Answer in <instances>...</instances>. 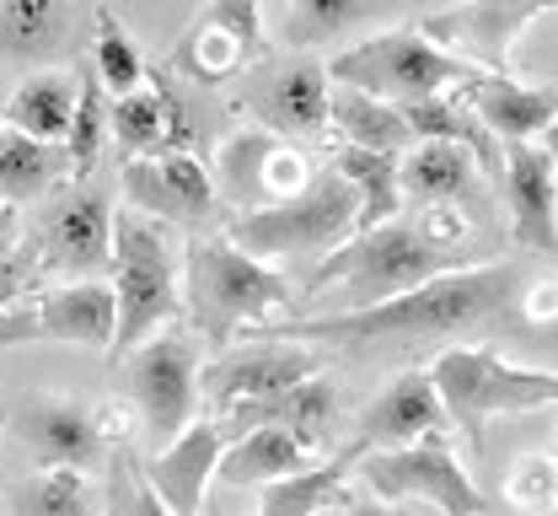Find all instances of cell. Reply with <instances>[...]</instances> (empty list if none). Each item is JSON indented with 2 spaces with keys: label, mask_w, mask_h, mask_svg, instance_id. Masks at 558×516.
<instances>
[{
  "label": "cell",
  "mask_w": 558,
  "mask_h": 516,
  "mask_svg": "<svg viewBox=\"0 0 558 516\" xmlns=\"http://www.w3.org/2000/svg\"><path fill=\"white\" fill-rule=\"evenodd\" d=\"M532 269L526 264H468L451 269L409 296H392L365 312H312V317H275L253 328L247 339H279L306 350H371V345H409V339H451L462 328H478L488 317H505Z\"/></svg>",
  "instance_id": "obj_1"
},
{
  "label": "cell",
  "mask_w": 558,
  "mask_h": 516,
  "mask_svg": "<svg viewBox=\"0 0 558 516\" xmlns=\"http://www.w3.org/2000/svg\"><path fill=\"white\" fill-rule=\"evenodd\" d=\"M183 301L209 350H231L236 334L275 323V312L290 301V280L264 259L242 253L231 237H199L183 259Z\"/></svg>",
  "instance_id": "obj_2"
},
{
  "label": "cell",
  "mask_w": 558,
  "mask_h": 516,
  "mask_svg": "<svg viewBox=\"0 0 558 516\" xmlns=\"http://www.w3.org/2000/svg\"><path fill=\"white\" fill-rule=\"evenodd\" d=\"M451 253L435 248L414 221H387L376 231H354L344 248H333L312 280H306V296L339 291V307L333 312H365V307H381L392 296H409L440 275H451Z\"/></svg>",
  "instance_id": "obj_3"
},
{
  "label": "cell",
  "mask_w": 558,
  "mask_h": 516,
  "mask_svg": "<svg viewBox=\"0 0 558 516\" xmlns=\"http://www.w3.org/2000/svg\"><path fill=\"white\" fill-rule=\"evenodd\" d=\"M113 307H119V328L108 350L113 361H130L145 339H156L183 312L172 242L161 226L135 211L113 216Z\"/></svg>",
  "instance_id": "obj_4"
},
{
  "label": "cell",
  "mask_w": 558,
  "mask_h": 516,
  "mask_svg": "<svg viewBox=\"0 0 558 516\" xmlns=\"http://www.w3.org/2000/svg\"><path fill=\"white\" fill-rule=\"evenodd\" d=\"M328 81L344 92H365L376 103L409 108L424 97H446V86H473L478 71L462 65L457 55H446L440 44H429L418 27H387L344 55H333Z\"/></svg>",
  "instance_id": "obj_5"
},
{
  "label": "cell",
  "mask_w": 558,
  "mask_h": 516,
  "mask_svg": "<svg viewBox=\"0 0 558 516\" xmlns=\"http://www.w3.org/2000/svg\"><path fill=\"white\" fill-rule=\"evenodd\" d=\"M360 231V194L349 189L344 172L323 167L312 178L306 194L284 200L275 211H253V216H231V242L253 259H306V253H333Z\"/></svg>",
  "instance_id": "obj_6"
},
{
  "label": "cell",
  "mask_w": 558,
  "mask_h": 516,
  "mask_svg": "<svg viewBox=\"0 0 558 516\" xmlns=\"http://www.w3.org/2000/svg\"><path fill=\"white\" fill-rule=\"evenodd\" d=\"M429 382H435V393H440L446 420L462 425V436H468L473 446H484L488 420L558 404V376L554 371L510 367V361L494 356V350H446V356H435Z\"/></svg>",
  "instance_id": "obj_7"
},
{
  "label": "cell",
  "mask_w": 558,
  "mask_h": 516,
  "mask_svg": "<svg viewBox=\"0 0 558 516\" xmlns=\"http://www.w3.org/2000/svg\"><path fill=\"white\" fill-rule=\"evenodd\" d=\"M354 473L371 484L376 501H392V506H435L440 516H484L488 501L478 490V479L457 463V452L440 442V436H424L414 446H398V452H365L354 463Z\"/></svg>",
  "instance_id": "obj_8"
},
{
  "label": "cell",
  "mask_w": 558,
  "mask_h": 516,
  "mask_svg": "<svg viewBox=\"0 0 558 516\" xmlns=\"http://www.w3.org/2000/svg\"><path fill=\"white\" fill-rule=\"evenodd\" d=\"M124 371H130V398L140 409V436L156 457L161 446H172L194 425V404H199L194 339L189 334H156L124 361Z\"/></svg>",
  "instance_id": "obj_9"
},
{
  "label": "cell",
  "mask_w": 558,
  "mask_h": 516,
  "mask_svg": "<svg viewBox=\"0 0 558 516\" xmlns=\"http://www.w3.org/2000/svg\"><path fill=\"white\" fill-rule=\"evenodd\" d=\"M119 307L108 280H75L60 291H44L33 301H11L0 312V350L11 345H86L113 350Z\"/></svg>",
  "instance_id": "obj_10"
},
{
  "label": "cell",
  "mask_w": 558,
  "mask_h": 516,
  "mask_svg": "<svg viewBox=\"0 0 558 516\" xmlns=\"http://www.w3.org/2000/svg\"><path fill=\"white\" fill-rule=\"evenodd\" d=\"M317 172H323V167L306 156L301 141H279L269 130L231 135V141L220 146V156H215V189L231 200L236 216L275 211L284 200L306 194Z\"/></svg>",
  "instance_id": "obj_11"
},
{
  "label": "cell",
  "mask_w": 558,
  "mask_h": 516,
  "mask_svg": "<svg viewBox=\"0 0 558 516\" xmlns=\"http://www.w3.org/2000/svg\"><path fill=\"white\" fill-rule=\"evenodd\" d=\"M312 376H323V356L317 350L279 345V339H247V345L215 356L209 367H199V398L226 415V409H242V404L279 398V393H290V387H301Z\"/></svg>",
  "instance_id": "obj_12"
},
{
  "label": "cell",
  "mask_w": 558,
  "mask_h": 516,
  "mask_svg": "<svg viewBox=\"0 0 558 516\" xmlns=\"http://www.w3.org/2000/svg\"><path fill=\"white\" fill-rule=\"evenodd\" d=\"M124 200L145 221H205L220 200L215 172L194 151H156V156H135L124 161Z\"/></svg>",
  "instance_id": "obj_13"
},
{
  "label": "cell",
  "mask_w": 558,
  "mask_h": 516,
  "mask_svg": "<svg viewBox=\"0 0 558 516\" xmlns=\"http://www.w3.org/2000/svg\"><path fill=\"white\" fill-rule=\"evenodd\" d=\"M264 130L279 141H312L317 130H328V108H333V81L317 60L295 55V60H279L264 65L247 81V97H242Z\"/></svg>",
  "instance_id": "obj_14"
},
{
  "label": "cell",
  "mask_w": 558,
  "mask_h": 516,
  "mask_svg": "<svg viewBox=\"0 0 558 516\" xmlns=\"http://www.w3.org/2000/svg\"><path fill=\"white\" fill-rule=\"evenodd\" d=\"M113 205L102 189H75L60 205H49V216L33 231L38 248V269H70V275H92L102 264H113Z\"/></svg>",
  "instance_id": "obj_15"
},
{
  "label": "cell",
  "mask_w": 558,
  "mask_h": 516,
  "mask_svg": "<svg viewBox=\"0 0 558 516\" xmlns=\"http://www.w3.org/2000/svg\"><path fill=\"white\" fill-rule=\"evenodd\" d=\"M537 16H543V5H462L446 16H424L418 33L429 44H440L446 55H457L462 65H473L478 75H505L515 33L532 27Z\"/></svg>",
  "instance_id": "obj_16"
},
{
  "label": "cell",
  "mask_w": 558,
  "mask_h": 516,
  "mask_svg": "<svg viewBox=\"0 0 558 516\" xmlns=\"http://www.w3.org/2000/svg\"><path fill=\"white\" fill-rule=\"evenodd\" d=\"M11 425L22 446L38 457V468H92L102 457V431H97V415L75 398H22L11 409Z\"/></svg>",
  "instance_id": "obj_17"
},
{
  "label": "cell",
  "mask_w": 558,
  "mask_h": 516,
  "mask_svg": "<svg viewBox=\"0 0 558 516\" xmlns=\"http://www.w3.org/2000/svg\"><path fill=\"white\" fill-rule=\"evenodd\" d=\"M440 425H446V409H440V393H435L429 371H403L360 409L354 446L360 452H398V446L435 436Z\"/></svg>",
  "instance_id": "obj_18"
},
{
  "label": "cell",
  "mask_w": 558,
  "mask_h": 516,
  "mask_svg": "<svg viewBox=\"0 0 558 516\" xmlns=\"http://www.w3.org/2000/svg\"><path fill=\"white\" fill-rule=\"evenodd\" d=\"M499 178H505V205L515 237L537 253L558 248V172L554 156L543 151V141L526 146H499Z\"/></svg>",
  "instance_id": "obj_19"
},
{
  "label": "cell",
  "mask_w": 558,
  "mask_h": 516,
  "mask_svg": "<svg viewBox=\"0 0 558 516\" xmlns=\"http://www.w3.org/2000/svg\"><path fill=\"white\" fill-rule=\"evenodd\" d=\"M226 431L215 420H194L172 446H161L150 463H145V479L156 490V501L172 516H205V490L209 479L220 473V457H226Z\"/></svg>",
  "instance_id": "obj_20"
},
{
  "label": "cell",
  "mask_w": 558,
  "mask_h": 516,
  "mask_svg": "<svg viewBox=\"0 0 558 516\" xmlns=\"http://www.w3.org/2000/svg\"><path fill=\"white\" fill-rule=\"evenodd\" d=\"M264 49V11L258 5H209L183 33L178 65L199 81H226Z\"/></svg>",
  "instance_id": "obj_21"
},
{
  "label": "cell",
  "mask_w": 558,
  "mask_h": 516,
  "mask_svg": "<svg viewBox=\"0 0 558 516\" xmlns=\"http://www.w3.org/2000/svg\"><path fill=\"white\" fill-rule=\"evenodd\" d=\"M494 146H526L532 135H548L558 124V86H521L510 75H478L462 103Z\"/></svg>",
  "instance_id": "obj_22"
},
{
  "label": "cell",
  "mask_w": 558,
  "mask_h": 516,
  "mask_svg": "<svg viewBox=\"0 0 558 516\" xmlns=\"http://www.w3.org/2000/svg\"><path fill=\"white\" fill-rule=\"evenodd\" d=\"M333 404H339L333 382H328V376H312V382H301V387H290V393H279V398L226 409L215 425L226 431V442H236V436H247V431L275 425V431H284V436H295V442L312 446V442H317V431L333 420Z\"/></svg>",
  "instance_id": "obj_23"
},
{
  "label": "cell",
  "mask_w": 558,
  "mask_h": 516,
  "mask_svg": "<svg viewBox=\"0 0 558 516\" xmlns=\"http://www.w3.org/2000/svg\"><path fill=\"white\" fill-rule=\"evenodd\" d=\"M398 178H403V200L414 205H457L478 189V156L451 141H418L398 161Z\"/></svg>",
  "instance_id": "obj_24"
},
{
  "label": "cell",
  "mask_w": 558,
  "mask_h": 516,
  "mask_svg": "<svg viewBox=\"0 0 558 516\" xmlns=\"http://www.w3.org/2000/svg\"><path fill=\"white\" fill-rule=\"evenodd\" d=\"M75 97H81V75L70 71H38L27 75L16 92H11V130L27 135V141H44V146H65L70 119H75Z\"/></svg>",
  "instance_id": "obj_25"
},
{
  "label": "cell",
  "mask_w": 558,
  "mask_h": 516,
  "mask_svg": "<svg viewBox=\"0 0 558 516\" xmlns=\"http://www.w3.org/2000/svg\"><path fill=\"white\" fill-rule=\"evenodd\" d=\"M360 457H365V452L349 442L344 452H333L328 463H312L306 473H290V479L264 484V495H258L253 516H323L328 506L344 501V479L354 473Z\"/></svg>",
  "instance_id": "obj_26"
},
{
  "label": "cell",
  "mask_w": 558,
  "mask_h": 516,
  "mask_svg": "<svg viewBox=\"0 0 558 516\" xmlns=\"http://www.w3.org/2000/svg\"><path fill=\"white\" fill-rule=\"evenodd\" d=\"M306 468H312V446L275 431V425H264V431H247V436H236V442L226 446L215 479L231 484V490H247V484L264 490V484L290 479V473H306Z\"/></svg>",
  "instance_id": "obj_27"
},
{
  "label": "cell",
  "mask_w": 558,
  "mask_h": 516,
  "mask_svg": "<svg viewBox=\"0 0 558 516\" xmlns=\"http://www.w3.org/2000/svg\"><path fill=\"white\" fill-rule=\"evenodd\" d=\"M328 124H333V135L354 151H376V156H392V161H403L409 151H414V130H409V119L392 108V103H376V97H365V92H333V108H328Z\"/></svg>",
  "instance_id": "obj_28"
},
{
  "label": "cell",
  "mask_w": 558,
  "mask_h": 516,
  "mask_svg": "<svg viewBox=\"0 0 558 516\" xmlns=\"http://www.w3.org/2000/svg\"><path fill=\"white\" fill-rule=\"evenodd\" d=\"M333 172H344L349 189L360 194V231H376V226L398 221V205H403V178H398V161H392V156H376V151L344 146L339 156H333Z\"/></svg>",
  "instance_id": "obj_29"
},
{
  "label": "cell",
  "mask_w": 558,
  "mask_h": 516,
  "mask_svg": "<svg viewBox=\"0 0 558 516\" xmlns=\"http://www.w3.org/2000/svg\"><path fill=\"white\" fill-rule=\"evenodd\" d=\"M60 172H70L65 146H44V141H27L16 130L0 135V200L16 211L27 200H38Z\"/></svg>",
  "instance_id": "obj_30"
},
{
  "label": "cell",
  "mask_w": 558,
  "mask_h": 516,
  "mask_svg": "<svg viewBox=\"0 0 558 516\" xmlns=\"http://www.w3.org/2000/svg\"><path fill=\"white\" fill-rule=\"evenodd\" d=\"M108 124H113V141L130 151V161H135V156H156L161 141H167V130L178 124V103H172L167 92L140 86L130 97H113Z\"/></svg>",
  "instance_id": "obj_31"
},
{
  "label": "cell",
  "mask_w": 558,
  "mask_h": 516,
  "mask_svg": "<svg viewBox=\"0 0 558 516\" xmlns=\"http://www.w3.org/2000/svg\"><path fill=\"white\" fill-rule=\"evenodd\" d=\"M11 516H102V506L81 468H38L11 495Z\"/></svg>",
  "instance_id": "obj_32"
},
{
  "label": "cell",
  "mask_w": 558,
  "mask_h": 516,
  "mask_svg": "<svg viewBox=\"0 0 558 516\" xmlns=\"http://www.w3.org/2000/svg\"><path fill=\"white\" fill-rule=\"evenodd\" d=\"M102 135H108V92H102L97 71H81V97H75V119H70L65 135L70 172H92V161L102 151Z\"/></svg>",
  "instance_id": "obj_33"
},
{
  "label": "cell",
  "mask_w": 558,
  "mask_h": 516,
  "mask_svg": "<svg viewBox=\"0 0 558 516\" xmlns=\"http://www.w3.org/2000/svg\"><path fill=\"white\" fill-rule=\"evenodd\" d=\"M92 71L102 81V92H119V97L140 92V81H145L140 49L124 38L119 16H108V11H97V55H92Z\"/></svg>",
  "instance_id": "obj_34"
},
{
  "label": "cell",
  "mask_w": 558,
  "mask_h": 516,
  "mask_svg": "<svg viewBox=\"0 0 558 516\" xmlns=\"http://www.w3.org/2000/svg\"><path fill=\"white\" fill-rule=\"evenodd\" d=\"M354 16H360V5H349V0H306V5H284V11H279V38L295 44V49H317L323 38L344 33Z\"/></svg>",
  "instance_id": "obj_35"
},
{
  "label": "cell",
  "mask_w": 558,
  "mask_h": 516,
  "mask_svg": "<svg viewBox=\"0 0 558 516\" xmlns=\"http://www.w3.org/2000/svg\"><path fill=\"white\" fill-rule=\"evenodd\" d=\"M54 33H60V11L49 0H11V5H0V49L33 55Z\"/></svg>",
  "instance_id": "obj_36"
},
{
  "label": "cell",
  "mask_w": 558,
  "mask_h": 516,
  "mask_svg": "<svg viewBox=\"0 0 558 516\" xmlns=\"http://www.w3.org/2000/svg\"><path fill=\"white\" fill-rule=\"evenodd\" d=\"M108 516H172V512L156 501V490H150L145 468H135L130 457H113V479H108Z\"/></svg>",
  "instance_id": "obj_37"
},
{
  "label": "cell",
  "mask_w": 558,
  "mask_h": 516,
  "mask_svg": "<svg viewBox=\"0 0 558 516\" xmlns=\"http://www.w3.org/2000/svg\"><path fill=\"white\" fill-rule=\"evenodd\" d=\"M333 516H418L414 506H392V501H376V495H371V501H365V495H354V501H339V506H333Z\"/></svg>",
  "instance_id": "obj_38"
},
{
  "label": "cell",
  "mask_w": 558,
  "mask_h": 516,
  "mask_svg": "<svg viewBox=\"0 0 558 516\" xmlns=\"http://www.w3.org/2000/svg\"><path fill=\"white\" fill-rule=\"evenodd\" d=\"M11 248H16V237H11V221L0 226V264H5V253H11Z\"/></svg>",
  "instance_id": "obj_39"
},
{
  "label": "cell",
  "mask_w": 558,
  "mask_h": 516,
  "mask_svg": "<svg viewBox=\"0 0 558 516\" xmlns=\"http://www.w3.org/2000/svg\"><path fill=\"white\" fill-rule=\"evenodd\" d=\"M543 151L554 156V172H558V124H554V130H548V135H543Z\"/></svg>",
  "instance_id": "obj_40"
},
{
  "label": "cell",
  "mask_w": 558,
  "mask_h": 516,
  "mask_svg": "<svg viewBox=\"0 0 558 516\" xmlns=\"http://www.w3.org/2000/svg\"><path fill=\"white\" fill-rule=\"evenodd\" d=\"M5 108H11V97H5V86H0V135H5Z\"/></svg>",
  "instance_id": "obj_41"
},
{
  "label": "cell",
  "mask_w": 558,
  "mask_h": 516,
  "mask_svg": "<svg viewBox=\"0 0 558 516\" xmlns=\"http://www.w3.org/2000/svg\"><path fill=\"white\" fill-rule=\"evenodd\" d=\"M11 221V205H5V200H0V226Z\"/></svg>",
  "instance_id": "obj_42"
}]
</instances>
